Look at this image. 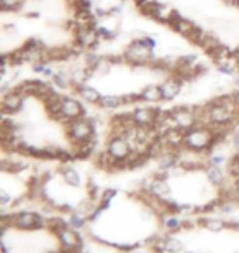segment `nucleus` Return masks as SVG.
Listing matches in <instances>:
<instances>
[{
	"instance_id": "nucleus-8",
	"label": "nucleus",
	"mask_w": 239,
	"mask_h": 253,
	"mask_svg": "<svg viewBox=\"0 0 239 253\" xmlns=\"http://www.w3.org/2000/svg\"><path fill=\"white\" fill-rule=\"evenodd\" d=\"M23 102H25V99L17 92V90L12 89L10 92L3 94V97H2V102H0L2 114H8V115L17 114L18 110L23 107Z\"/></svg>"
},
{
	"instance_id": "nucleus-31",
	"label": "nucleus",
	"mask_w": 239,
	"mask_h": 253,
	"mask_svg": "<svg viewBox=\"0 0 239 253\" xmlns=\"http://www.w3.org/2000/svg\"><path fill=\"white\" fill-rule=\"evenodd\" d=\"M225 161L226 160L223 155H210V158H208L206 163H208V166H220L221 168V166L225 165Z\"/></svg>"
},
{
	"instance_id": "nucleus-20",
	"label": "nucleus",
	"mask_w": 239,
	"mask_h": 253,
	"mask_svg": "<svg viewBox=\"0 0 239 253\" xmlns=\"http://www.w3.org/2000/svg\"><path fill=\"white\" fill-rule=\"evenodd\" d=\"M53 84L56 85L58 89H69V87H72V81H70V76L69 73H66V71H58V73H54L53 78Z\"/></svg>"
},
{
	"instance_id": "nucleus-16",
	"label": "nucleus",
	"mask_w": 239,
	"mask_h": 253,
	"mask_svg": "<svg viewBox=\"0 0 239 253\" xmlns=\"http://www.w3.org/2000/svg\"><path fill=\"white\" fill-rule=\"evenodd\" d=\"M205 171H206V178L211 184L218 186V188H221V186L225 184L226 174L223 173V169L220 168V166H206Z\"/></svg>"
},
{
	"instance_id": "nucleus-14",
	"label": "nucleus",
	"mask_w": 239,
	"mask_h": 253,
	"mask_svg": "<svg viewBox=\"0 0 239 253\" xmlns=\"http://www.w3.org/2000/svg\"><path fill=\"white\" fill-rule=\"evenodd\" d=\"M139 94H141V100H143V102H147V104H156V102H161V100H164L159 84L146 85L144 89H141Z\"/></svg>"
},
{
	"instance_id": "nucleus-15",
	"label": "nucleus",
	"mask_w": 239,
	"mask_h": 253,
	"mask_svg": "<svg viewBox=\"0 0 239 253\" xmlns=\"http://www.w3.org/2000/svg\"><path fill=\"white\" fill-rule=\"evenodd\" d=\"M95 163H97V166H99L100 169L111 171V173H115L116 158H115V156H111V155L108 153V151H102V153L97 155Z\"/></svg>"
},
{
	"instance_id": "nucleus-9",
	"label": "nucleus",
	"mask_w": 239,
	"mask_h": 253,
	"mask_svg": "<svg viewBox=\"0 0 239 253\" xmlns=\"http://www.w3.org/2000/svg\"><path fill=\"white\" fill-rule=\"evenodd\" d=\"M34 220H36V214L34 212L22 211L12 214V229L18 230H34Z\"/></svg>"
},
{
	"instance_id": "nucleus-3",
	"label": "nucleus",
	"mask_w": 239,
	"mask_h": 253,
	"mask_svg": "<svg viewBox=\"0 0 239 253\" xmlns=\"http://www.w3.org/2000/svg\"><path fill=\"white\" fill-rule=\"evenodd\" d=\"M95 133V126L87 117H79L66 122V136L69 138L70 145L90 138Z\"/></svg>"
},
{
	"instance_id": "nucleus-19",
	"label": "nucleus",
	"mask_w": 239,
	"mask_h": 253,
	"mask_svg": "<svg viewBox=\"0 0 239 253\" xmlns=\"http://www.w3.org/2000/svg\"><path fill=\"white\" fill-rule=\"evenodd\" d=\"M59 171H61V174H63L66 184L72 186V188H77L80 184V174L77 169L70 168V166H61Z\"/></svg>"
},
{
	"instance_id": "nucleus-18",
	"label": "nucleus",
	"mask_w": 239,
	"mask_h": 253,
	"mask_svg": "<svg viewBox=\"0 0 239 253\" xmlns=\"http://www.w3.org/2000/svg\"><path fill=\"white\" fill-rule=\"evenodd\" d=\"M151 194H154L156 197H169L171 188L167 184V179H159V178H152V184H151Z\"/></svg>"
},
{
	"instance_id": "nucleus-12",
	"label": "nucleus",
	"mask_w": 239,
	"mask_h": 253,
	"mask_svg": "<svg viewBox=\"0 0 239 253\" xmlns=\"http://www.w3.org/2000/svg\"><path fill=\"white\" fill-rule=\"evenodd\" d=\"M156 110L154 107H136L131 115H133L135 122L141 125V126H149L154 124L156 119Z\"/></svg>"
},
{
	"instance_id": "nucleus-30",
	"label": "nucleus",
	"mask_w": 239,
	"mask_h": 253,
	"mask_svg": "<svg viewBox=\"0 0 239 253\" xmlns=\"http://www.w3.org/2000/svg\"><path fill=\"white\" fill-rule=\"evenodd\" d=\"M97 35H99V40L103 42V40H113L115 38V32L106 27H97Z\"/></svg>"
},
{
	"instance_id": "nucleus-28",
	"label": "nucleus",
	"mask_w": 239,
	"mask_h": 253,
	"mask_svg": "<svg viewBox=\"0 0 239 253\" xmlns=\"http://www.w3.org/2000/svg\"><path fill=\"white\" fill-rule=\"evenodd\" d=\"M69 222H70V227H72V229H75V230L84 229L85 224H87V220H85V217H84L82 214H77V212H74V214L70 215Z\"/></svg>"
},
{
	"instance_id": "nucleus-5",
	"label": "nucleus",
	"mask_w": 239,
	"mask_h": 253,
	"mask_svg": "<svg viewBox=\"0 0 239 253\" xmlns=\"http://www.w3.org/2000/svg\"><path fill=\"white\" fill-rule=\"evenodd\" d=\"M174 10H175V8L169 7L167 3L157 2V0H156V2L152 3V5H149L147 8L139 10V12L143 13V15H146V17L157 20V22L169 23V20L172 18V13H174Z\"/></svg>"
},
{
	"instance_id": "nucleus-17",
	"label": "nucleus",
	"mask_w": 239,
	"mask_h": 253,
	"mask_svg": "<svg viewBox=\"0 0 239 253\" xmlns=\"http://www.w3.org/2000/svg\"><path fill=\"white\" fill-rule=\"evenodd\" d=\"M48 229H49L51 234H54L56 237H59L64 230L70 229V222L63 219V217H49Z\"/></svg>"
},
{
	"instance_id": "nucleus-13",
	"label": "nucleus",
	"mask_w": 239,
	"mask_h": 253,
	"mask_svg": "<svg viewBox=\"0 0 239 253\" xmlns=\"http://www.w3.org/2000/svg\"><path fill=\"white\" fill-rule=\"evenodd\" d=\"M75 92L79 94L80 100H84V102H87L90 105L94 104H99L100 100V92L97 90L95 87H92V85H87V84H82V85H77V87H74Z\"/></svg>"
},
{
	"instance_id": "nucleus-29",
	"label": "nucleus",
	"mask_w": 239,
	"mask_h": 253,
	"mask_svg": "<svg viewBox=\"0 0 239 253\" xmlns=\"http://www.w3.org/2000/svg\"><path fill=\"white\" fill-rule=\"evenodd\" d=\"M180 64H184V66H189V68H195V66L200 63L198 61V56L195 53H190V54H184L182 58H179L177 59Z\"/></svg>"
},
{
	"instance_id": "nucleus-34",
	"label": "nucleus",
	"mask_w": 239,
	"mask_h": 253,
	"mask_svg": "<svg viewBox=\"0 0 239 253\" xmlns=\"http://www.w3.org/2000/svg\"><path fill=\"white\" fill-rule=\"evenodd\" d=\"M235 85L239 87V76H235Z\"/></svg>"
},
{
	"instance_id": "nucleus-1",
	"label": "nucleus",
	"mask_w": 239,
	"mask_h": 253,
	"mask_svg": "<svg viewBox=\"0 0 239 253\" xmlns=\"http://www.w3.org/2000/svg\"><path fill=\"white\" fill-rule=\"evenodd\" d=\"M123 56L131 68H146L152 59H154V53L151 48H147L143 43V40H131V43L126 46L123 51Z\"/></svg>"
},
{
	"instance_id": "nucleus-7",
	"label": "nucleus",
	"mask_w": 239,
	"mask_h": 253,
	"mask_svg": "<svg viewBox=\"0 0 239 253\" xmlns=\"http://www.w3.org/2000/svg\"><path fill=\"white\" fill-rule=\"evenodd\" d=\"M106 151L115 156L116 160H125L126 156L131 153V145L128 143V140L123 138V136H110L108 145H106Z\"/></svg>"
},
{
	"instance_id": "nucleus-23",
	"label": "nucleus",
	"mask_w": 239,
	"mask_h": 253,
	"mask_svg": "<svg viewBox=\"0 0 239 253\" xmlns=\"http://www.w3.org/2000/svg\"><path fill=\"white\" fill-rule=\"evenodd\" d=\"M216 68H218V71H220V73L231 76V74H235L236 71L239 69V66H238V63L235 61V59H228V61L216 63Z\"/></svg>"
},
{
	"instance_id": "nucleus-22",
	"label": "nucleus",
	"mask_w": 239,
	"mask_h": 253,
	"mask_svg": "<svg viewBox=\"0 0 239 253\" xmlns=\"http://www.w3.org/2000/svg\"><path fill=\"white\" fill-rule=\"evenodd\" d=\"M99 105L102 109L105 110H113V109H118L121 105V95H102L100 100H99Z\"/></svg>"
},
{
	"instance_id": "nucleus-4",
	"label": "nucleus",
	"mask_w": 239,
	"mask_h": 253,
	"mask_svg": "<svg viewBox=\"0 0 239 253\" xmlns=\"http://www.w3.org/2000/svg\"><path fill=\"white\" fill-rule=\"evenodd\" d=\"M171 110H172V117H174L179 128L190 130L197 125V107L180 105V107H174Z\"/></svg>"
},
{
	"instance_id": "nucleus-27",
	"label": "nucleus",
	"mask_w": 239,
	"mask_h": 253,
	"mask_svg": "<svg viewBox=\"0 0 239 253\" xmlns=\"http://www.w3.org/2000/svg\"><path fill=\"white\" fill-rule=\"evenodd\" d=\"M182 252H184L182 242L174 239V237H167V253H182Z\"/></svg>"
},
{
	"instance_id": "nucleus-11",
	"label": "nucleus",
	"mask_w": 239,
	"mask_h": 253,
	"mask_svg": "<svg viewBox=\"0 0 239 253\" xmlns=\"http://www.w3.org/2000/svg\"><path fill=\"white\" fill-rule=\"evenodd\" d=\"M159 85H161L162 97H164V100H172V99H175L177 95L180 94V90H182V79L175 78V76H172V78L166 79L164 83L159 84Z\"/></svg>"
},
{
	"instance_id": "nucleus-2",
	"label": "nucleus",
	"mask_w": 239,
	"mask_h": 253,
	"mask_svg": "<svg viewBox=\"0 0 239 253\" xmlns=\"http://www.w3.org/2000/svg\"><path fill=\"white\" fill-rule=\"evenodd\" d=\"M213 141V135L211 131L206 128V126H193V128L185 131V148L198 151V153H205V151H210V148Z\"/></svg>"
},
{
	"instance_id": "nucleus-6",
	"label": "nucleus",
	"mask_w": 239,
	"mask_h": 253,
	"mask_svg": "<svg viewBox=\"0 0 239 253\" xmlns=\"http://www.w3.org/2000/svg\"><path fill=\"white\" fill-rule=\"evenodd\" d=\"M79 117H89L87 110L82 105V102H79L74 97H64L63 100V122H69V120L79 119Z\"/></svg>"
},
{
	"instance_id": "nucleus-33",
	"label": "nucleus",
	"mask_w": 239,
	"mask_h": 253,
	"mask_svg": "<svg viewBox=\"0 0 239 253\" xmlns=\"http://www.w3.org/2000/svg\"><path fill=\"white\" fill-rule=\"evenodd\" d=\"M233 145H235L236 150H239V130H236L235 133H233Z\"/></svg>"
},
{
	"instance_id": "nucleus-32",
	"label": "nucleus",
	"mask_w": 239,
	"mask_h": 253,
	"mask_svg": "<svg viewBox=\"0 0 239 253\" xmlns=\"http://www.w3.org/2000/svg\"><path fill=\"white\" fill-rule=\"evenodd\" d=\"M143 43L146 44L147 48H151V49H154V48H156V40H154V38H151V37H146V38L143 40Z\"/></svg>"
},
{
	"instance_id": "nucleus-24",
	"label": "nucleus",
	"mask_w": 239,
	"mask_h": 253,
	"mask_svg": "<svg viewBox=\"0 0 239 253\" xmlns=\"http://www.w3.org/2000/svg\"><path fill=\"white\" fill-rule=\"evenodd\" d=\"M27 0H0V8L3 12H18Z\"/></svg>"
},
{
	"instance_id": "nucleus-21",
	"label": "nucleus",
	"mask_w": 239,
	"mask_h": 253,
	"mask_svg": "<svg viewBox=\"0 0 239 253\" xmlns=\"http://www.w3.org/2000/svg\"><path fill=\"white\" fill-rule=\"evenodd\" d=\"M198 224L205 227L210 232H221L223 229H226V222L221 219H211V217H203L198 220Z\"/></svg>"
},
{
	"instance_id": "nucleus-26",
	"label": "nucleus",
	"mask_w": 239,
	"mask_h": 253,
	"mask_svg": "<svg viewBox=\"0 0 239 253\" xmlns=\"http://www.w3.org/2000/svg\"><path fill=\"white\" fill-rule=\"evenodd\" d=\"M152 253H167V235L166 237H157V240L152 245H149Z\"/></svg>"
},
{
	"instance_id": "nucleus-35",
	"label": "nucleus",
	"mask_w": 239,
	"mask_h": 253,
	"mask_svg": "<svg viewBox=\"0 0 239 253\" xmlns=\"http://www.w3.org/2000/svg\"><path fill=\"white\" fill-rule=\"evenodd\" d=\"M236 8H239V0H238V3H236Z\"/></svg>"
},
{
	"instance_id": "nucleus-25",
	"label": "nucleus",
	"mask_w": 239,
	"mask_h": 253,
	"mask_svg": "<svg viewBox=\"0 0 239 253\" xmlns=\"http://www.w3.org/2000/svg\"><path fill=\"white\" fill-rule=\"evenodd\" d=\"M164 225H166V229H167V230L175 232V230L182 229V220L177 219V217H175L174 214L164 215Z\"/></svg>"
},
{
	"instance_id": "nucleus-10",
	"label": "nucleus",
	"mask_w": 239,
	"mask_h": 253,
	"mask_svg": "<svg viewBox=\"0 0 239 253\" xmlns=\"http://www.w3.org/2000/svg\"><path fill=\"white\" fill-rule=\"evenodd\" d=\"M58 239L61 242V249L63 250H75L80 244H84L82 235H80L75 229H72V227L68 230H64Z\"/></svg>"
}]
</instances>
